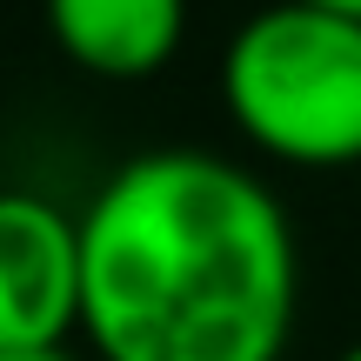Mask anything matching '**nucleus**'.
<instances>
[{
  "instance_id": "f257e3e1",
  "label": "nucleus",
  "mask_w": 361,
  "mask_h": 361,
  "mask_svg": "<svg viewBox=\"0 0 361 361\" xmlns=\"http://www.w3.org/2000/svg\"><path fill=\"white\" fill-rule=\"evenodd\" d=\"M295 308V221L228 154H134L80 207V335L101 361H281Z\"/></svg>"
},
{
  "instance_id": "f03ea898",
  "label": "nucleus",
  "mask_w": 361,
  "mask_h": 361,
  "mask_svg": "<svg viewBox=\"0 0 361 361\" xmlns=\"http://www.w3.org/2000/svg\"><path fill=\"white\" fill-rule=\"evenodd\" d=\"M221 107L255 154L335 174L361 161V20L268 0L221 47Z\"/></svg>"
},
{
  "instance_id": "7ed1b4c3",
  "label": "nucleus",
  "mask_w": 361,
  "mask_h": 361,
  "mask_svg": "<svg viewBox=\"0 0 361 361\" xmlns=\"http://www.w3.org/2000/svg\"><path fill=\"white\" fill-rule=\"evenodd\" d=\"M80 335V214L34 188H0V355Z\"/></svg>"
},
{
  "instance_id": "20e7f679",
  "label": "nucleus",
  "mask_w": 361,
  "mask_h": 361,
  "mask_svg": "<svg viewBox=\"0 0 361 361\" xmlns=\"http://www.w3.org/2000/svg\"><path fill=\"white\" fill-rule=\"evenodd\" d=\"M47 34L94 80H147L188 40V0H40Z\"/></svg>"
},
{
  "instance_id": "39448f33",
  "label": "nucleus",
  "mask_w": 361,
  "mask_h": 361,
  "mask_svg": "<svg viewBox=\"0 0 361 361\" xmlns=\"http://www.w3.org/2000/svg\"><path fill=\"white\" fill-rule=\"evenodd\" d=\"M0 361H80V355H67V348H20V355H0Z\"/></svg>"
},
{
  "instance_id": "423d86ee",
  "label": "nucleus",
  "mask_w": 361,
  "mask_h": 361,
  "mask_svg": "<svg viewBox=\"0 0 361 361\" xmlns=\"http://www.w3.org/2000/svg\"><path fill=\"white\" fill-rule=\"evenodd\" d=\"M308 7H328V13H348V20H361V0H308Z\"/></svg>"
},
{
  "instance_id": "0eeeda50",
  "label": "nucleus",
  "mask_w": 361,
  "mask_h": 361,
  "mask_svg": "<svg viewBox=\"0 0 361 361\" xmlns=\"http://www.w3.org/2000/svg\"><path fill=\"white\" fill-rule=\"evenodd\" d=\"M335 361H361V341H348V348H341V355H335Z\"/></svg>"
}]
</instances>
